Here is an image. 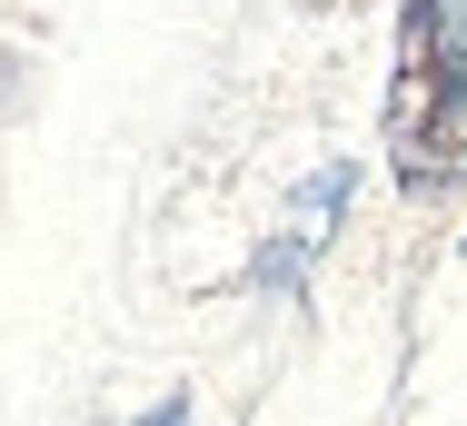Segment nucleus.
<instances>
[{"label": "nucleus", "instance_id": "nucleus-1", "mask_svg": "<svg viewBox=\"0 0 467 426\" xmlns=\"http://www.w3.org/2000/svg\"><path fill=\"white\" fill-rule=\"evenodd\" d=\"M388 169L418 208L467 188V0H408L388 60Z\"/></svg>", "mask_w": 467, "mask_h": 426}, {"label": "nucleus", "instance_id": "nucleus-2", "mask_svg": "<svg viewBox=\"0 0 467 426\" xmlns=\"http://www.w3.org/2000/svg\"><path fill=\"white\" fill-rule=\"evenodd\" d=\"M348 188H358V169H348V159H328V169H318L308 188H298V198H288L279 238L259 248V268H249V278H259V288H298V268H308V258L328 248V228H338V208H348Z\"/></svg>", "mask_w": 467, "mask_h": 426}, {"label": "nucleus", "instance_id": "nucleus-3", "mask_svg": "<svg viewBox=\"0 0 467 426\" xmlns=\"http://www.w3.org/2000/svg\"><path fill=\"white\" fill-rule=\"evenodd\" d=\"M140 426H189V397H160V407H150Z\"/></svg>", "mask_w": 467, "mask_h": 426}]
</instances>
